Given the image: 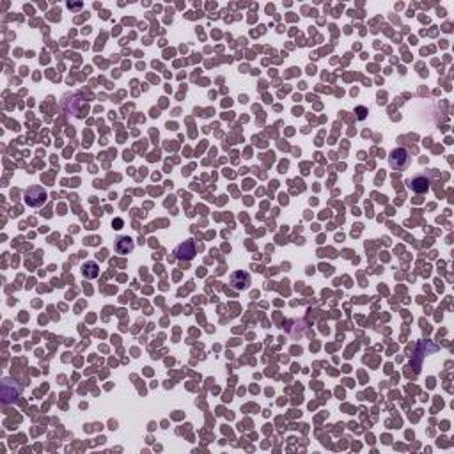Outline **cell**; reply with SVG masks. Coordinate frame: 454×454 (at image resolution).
Here are the masks:
<instances>
[{"mask_svg":"<svg viewBox=\"0 0 454 454\" xmlns=\"http://www.w3.org/2000/svg\"><path fill=\"white\" fill-rule=\"evenodd\" d=\"M22 396V385L15 378H4L2 380V403L11 405Z\"/></svg>","mask_w":454,"mask_h":454,"instance_id":"2","label":"cell"},{"mask_svg":"<svg viewBox=\"0 0 454 454\" xmlns=\"http://www.w3.org/2000/svg\"><path fill=\"white\" fill-rule=\"evenodd\" d=\"M46 200V192L43 190V186L39 185H32L25 190V203L32 208H37L41 204H44Z\"/></svg>","mask_w":454,"mask_h":454,"instance_id":"4","label":"cell"},{"mask_svg":"<svg viewBox=\"0 0 454 454\" xmlns=\"http://www.w3.org/2000/svg\"><path fill=\"white\" fill-rule=\"evenodd\" d=\"M82 275H84L85 279H96V277L99 275V268H98V265H96L94 261L85 263V265L82 266Z\"/></svg>","mask_w":454,"mask_h":454,"instance_id":"8","label":"cell"},{"mask_svg":"<svg viewBox=\"0 0 454 454\" xmlns=\"http://www.w3.org/2000/svg\"><path fill=\"white\" fill-rule=\"evenodd\" d=\"M407 185H408V188H410L412 192L426 193L429 190V178H426L424 174H417V176H414L412 179H408Z\"/></svg>","mask_w":454,"mask_h":454,"instance_id":"5","label":"cell"},{"mask_svg":"<svg viewBox=\"0 0 454 454\" xmlns=\"http://www.w3.org/2000/svg\"><path fill=\"white\" fill-rule=\"evenodd\" d=\"M133 248H135V243H133V240H131L130 236H119L116 240V252L117 254H121V256L130 254Z\"/></svg>","mask_w":454,"mask_h":454,"instance_id":"6","label":"cell"},{"mask_svg":"<svg viewBox=\"0 0 454 454\" xmlns=\"http://www.w3.org/2000/svg\"><path fill=\"white\" fill-rule=\"evenodd\" d=\"M357 112H359V119H366V112H367V110L364 109V107H359V109H357Z\"/></svg>","mask_w":454,"mask_h":454,"instance_id":"9","label":"cell"},{"mask_svg":"<svg viewBox=\"0 0 454 454\" xmlns=\"http://www.w3.org/2000/svg\"><path fill=\"white\" fill-rule=\"evenodd\" d=\"M114 224H116V225H117L116 229H121V225H123V220H116V222H114Z\"/></svg>","mask_w":454,"mask_h":454,"instance_id":"10","label":"cell"},{"mask_svg":"<svg viewBox=\"0 0 454 454\" xmlns=\"http://www.w3.org/2000/svg\"><path fill=\"white\" fill-rule=\"evenodd\" d=\"M62 109H64V112L69 114V116L84 119L89 112V103H87V99L82 98L78 92H71V94H66L64 98H62Z\"/></svg>","mask_w":454,"mask_h":454,"instance_id":"1","label":"cell"},{"mask_svg":"<svg viewBox=\"0 0 454 454\" xmlns=\"http://www.w3.org/2000/svg\"><path fill=\"white\" fill-rule=\"evenodd\" d=\"M410 162H412V157L405 147L394 149L392 153H390V157H389V164H390V167H392L394 171H407L408 165H410Z\"/></svg>","mask_w":454,"mask_h":454,"instance_id":"3","label":"cell"},{"mask_svg":"<svg viewBox=\"0 0 454 454\" xmlns=\"http://www.w3.org/2000/svg\"><path fill=\"white\" fill-rule=\"evenodd\" d=\"M176 256H178V259H188L190 261L195 256V245H193V241L188 240L183 245H179L178 250H176Z\"/></svg>","mask_w":454,"mask_h":454,"instance_id":"7","label":"cell"}]
</instances>
